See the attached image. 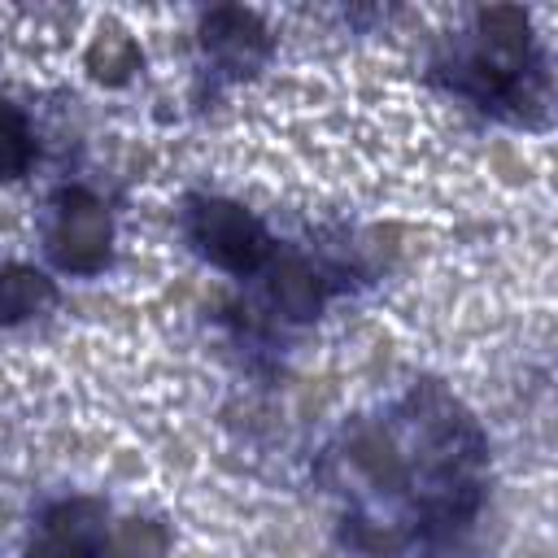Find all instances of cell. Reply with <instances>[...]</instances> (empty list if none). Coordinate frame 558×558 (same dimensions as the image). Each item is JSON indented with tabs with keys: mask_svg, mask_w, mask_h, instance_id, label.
I'll list each match as a JSON object with an SVG mask.
<instances>
[{
	"mask_svg": "<svg viewBox=\"0 0 558 558\" xmlns=\"http://www.w3.org/2000/svg\"><path fill=\"white\" fill-rule=\"evenodd\" d=\"M105 510L96 501H61L44 514L31 558H100L105 554Z\"/></svg>",
	"mask_w": 558,
	"mask_h": 558,
	"instance_id": "3",
	"label": "cell"
},
{
	"mask_svg": "<svg viewBox=\"0 0 558 558\" xmlns=\"http://www.w3.org/2000/svg\"><path fill=\"white\" fill-rule=\"evenodd\" d=\"M205 44H209L214 52L240 61L248 48L262 44V31H257V22H253L248 13H240V9H218V13L205 22Z\"/></svg>",
	"mask_w": 558,
	"mask_h": 558,
	"instance_id": "5",
	"label": "cell"
},
{
	"mask_svg": "<svg viewBox=\"0 0 558 558\" xmlns=\"http://www.w3.org/2000/svg\"><path fill=\"white\" fill-rule=\"evenodd\" d=\"M52 305V279L31 270V266H9L0 270V323H17Z\"/></svg>",
	"mask_w": 558,
	"mask_h": 558,
	"instance_id": "4",
	"label": "cell"
},
{
	"mask_svg": "<svg viewBox=\"0 0 558 558\" xmlns=\"http://www.w3.org/2000/svg\"><path fill=\"white\" fill-rule=\"evenodd\" d=\"M192 235L196 244L227 270H257L266 257V231L257 227L253 214H244L231 201H205L192 214Z\"/></svg>",
	"mask_w": 558,
	"mask_h": 558,
	"instance_id": "1",
	"label": "cell"
},
{
	"mask_svg": "<svg viewBox=\"0 0 558 558\" xmlns=\"http://www.w3.org/2000/svg\"><path fill=\"white\" fill-rule=\"evenodd\" d=\"M100 65H109L105 78H126V74L135 70V44H131V35H122V31L105 35V39L92 48V70L100 74Z\"/></svg>",
	"mask_w": 558,
	"mask_h": 558,
	"instance_id": "9",
	"label": "cell"
},
{
	"mask_svg": "<svg viewBox=\"0 0 558 558\" xmlns=\"http://www.w3.org/2000/svg\"><path fill=\"white\" fill-rule=\"evenodd\" d=\"M35 157V140H31V126L22 122V113L13 105L0 100V179H13L31 166Z\"/></svg>",
	"mask_w": 558,
	"mask_h": 558,
	"instance_id": "7",
	"label": "cell"
},
{
	"mask_svg": "<svg viewBox=\"0 0 558 558\" xmlns=\"http://www.w3.org/2000/svg\"><path fill=\"white\" fill-rule=\"evenodd\" d=\"M275 301H279L283 310H292V314H305V310H314V301H318L314 275H310L305 266L288 262V266L275 275Z\"/></svg>",
	"mask_w": 558,
	"mask_h": 558,
	"instance_id": "8",
	"label": "cell"
},
{
	"mask_svg": "<svg viewBox=\"0 0 558 558\" xmlns=\"http://www.w3.org/2000/svg\"><path fill=\"white\" fill-rule=\"evenodd\" d=\"M109 253V218L87 192H65L52 227V257L61 270L92 275Z\"/></svg>",
	"mask_w": 558,
	"mask_h": 558,
	"instance_id": "2",
	"label": "cell"
},
{
	"mask_svg": "<svg viewBox=\"0 0 558 558\" xmlns=\"http://www.w3.org/2000/svg\"><path fill=\"white\" fill-rule=\"evenodd\" d=\"M105 549L113 558H161L166 554V532L153 519H126L105 536Z\"/></svg>",
	"mask_w": 558,
	"mask_h": 558,
	"instance_id": "6",
	"label": "cell"
}]
</instances>
